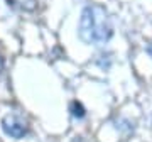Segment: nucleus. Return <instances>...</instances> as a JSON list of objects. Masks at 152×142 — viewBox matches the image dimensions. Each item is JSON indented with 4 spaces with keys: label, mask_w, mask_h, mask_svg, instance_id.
<instances>
[{
    "label": "nucleus",
    "mask_w": 152,
    "mask_h": 142,
    "mask_svg": "<svg viewBox=\"0 0 152 142\" xmlns=\"http://www.w3.org/2000/svg\"><path fill=\"white\" fill-rule=\"evenodd\" d=\"M2 129H4V132H5L9 137H12V139H22V137L27 134V125H26V122L15 113H9V115L4 117V120H2Z\"/></svg>",
    "instance_id": "obj_2"
},
{
    "label": "nucleus",
    "mask_w": 152,
    "mask_h": 142,
    "mask_svg": "<svg viewBox=\"0 0 152 142\" xmlns=\"http://www.w3.org/2000/svg\"><path fill=\"white\" fill-rule=\"evenodd\" d=\"M80 37L86 44H103L107 42L112 34L113 26L108 12L102 5H88L83 9L80 27H78Z\"/></svg>",
    "instance_id": "obj_1"
},
{
    "label": "nucleus",
    "mask_w": 152,
    "mask_h": 142,
    "mask_svg": "<svg viewBox=\"0 0 152 142\" xmlns=\"http://www.w3.org/2000/svg\"><path fill=\"white\" fill-rule=\"evenodd\" d=\"M2 70H4V58L0 56V73H2Z\"/></svg>",
    "instance_id": "obj_4"
},
{
    "label": "nucleus",
    "mask_w": 152,
    "mask_h": 142,
    "mask_svg": "<svg viewBox=\"0 0 152 142\" xmlns=\"http://www.w3.org/2000/svg\"><path fill=\"white\" fill-rule=\"evenodd\" d=\"M73 108H75V112H73L75 117H80V119H81L83 115H85V110H83V107L80 103H73Z\"/></svg>",
    "instance_id": "obj_3"
},
{
    "label": "nucleus",
    "mask_w": 152,
    "mask_h": 142,
    "mask_svg": "<svg viewBox=\"0 0 152 142\" xmlns=\"http://www.w3.org/2000/svg\"><path fill=\"white\" fill-rule=\"evenodd\" d=\"M149 54H151V58H152V44L149 46Z\"/></svg>",
    "instance_id": "obj_5"
}]
</instances>
